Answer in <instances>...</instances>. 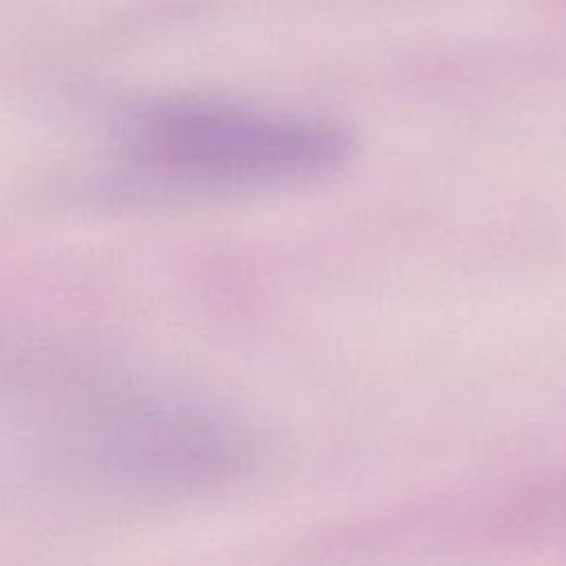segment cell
Masks as SVG:
<instances>
[{"instance_id": "6da1fadb", "label": "cell", "mask_w": 566, "mask_h": 566, "mask_svg": "<svg viewBox=\"0 0 566 566\" xmlns=\"http://www.w3.org/2000/svg\"><path fill=\"white\" fill-rule=\"evenodd\" d=\"M117 137L119 164L133 179L186 197L301 186L354 155L352 135L334 122L199 95L135 104Z\"/></svg>"}]
</instances>
